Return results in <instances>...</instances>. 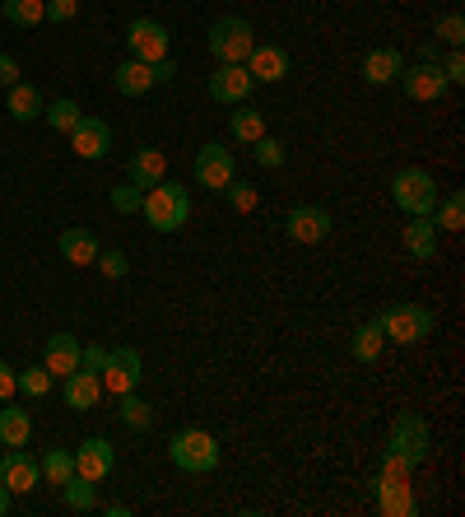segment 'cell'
I'll list each match as a JSON object with an SVG mask.
<instances>
[{"instance_id": "14", "label": "cell", "mask_w": 465, "mask_h": 517, "mask_svg": "<svg viewBox=\"0 0 465 517\" xmlns=\"http://www.w3.org/2000/svg\"><path fill=\"white\" fill-rule=\"evenodd\" d=\"M242 66H247V75H252L256 84L289 80V52H284V47H275V42H256L252 56H247Z\"/></svg>"}, {"instance_id": "21", "label": "cell", "mask_w": 465, "mask_h": 517, "mask_svg": "<svg viewBox=\"0 0 465 517\" xmlns=\"http://www.w3.org/2000/svg\"><path fill=\"white\" fill-rule=\"evenodd\" d=\"M112 89L126 98H145L149 89H154V66H145V61H135V56H126L117 70H112Z\"/></svg>"}, {"instance_id": "29", "label": "cell", "mask_w": 465, "mask_h": 517, "mask_svg": "<svg viewBox=\"0 0 465 517\" xmlns=\"http://www.w3.org/2000/svg\"><path fill=\"white\" fill-rule=\"evenodd\" d=\"M433 224L447 233H461L465 229V196L461 191H447L438 205H433Z\"/></svg>"}, {"instance_id": "20", "label": "cell", "mask_w": 465, "mask_h": 517, "mask_svg": "<svg viewBox=\"0 0 465 517\" xmlns=\"http://www.w3.org/2000/svg\"><path fill=\"white\" fill-rule=\"evenodd\" d=\"M400 238H405V252H410L414 261H433V257H438V224H433V215H414Z\"/></svg>"}, {"instance_id": "37", "label": "cell", "mask_w": 465, "mask_h": 517, "mask_svg": "<svg viewBox=\"0 0 465 517\" xmlns=\"http://www.w3.org/2000/svg\"><path fill=\"white\" fill-rule=\"evenodd\" d=\"M247 150H252V159H256V164H261V168H279V164H284V145H279L275 136H261V140H252Z\"/></svg>"}, {"instance_id": "22", "label": "cell", "mask_w": 465, "mask_h": 517, "mask_svg": "<svg viewBox=\"0 0 465 517\" xmlns=\"http://www.w3.org/2000/svg\"><path fill=\"white\" fill-rule=\"evenodd\" d=\"M66 406L70 410H93L98 401H103V382H98V373H89V368H75V373H66Z\"/></svg>"}, {"instance_id": "34", "label": "cell", "mask_w": 465, "mask_h": 517, "mask_svg": "<svg viewBox=\"0 0 465 517\" xmlns=\"http://www.w3.org/2000/svg\"><path fill=\"white\" fill-rule=\"evenodd\" d=\"M117 401H121V424H126V429H149V424H154V410H149L135 392L117 396Z\"/></svg>"}, {"instance_id": "33", "label": "cell", "mask_w": 465, "mask_h": 517, "mask_svg": "<svg viewBox=\"0 0 465 517\" xmlns=\"http://www.w3.org/2000/svg\"><path fill=\"white\" fill-rule=\"evenodd\" d=\"M42 476L52 480V485H66L70 476H75V452L66 448H52L47 457H42Z\"/></svg>"}, {"instance_id": "18", "label": "cell", "mask_w": 465, "mask_h": 517, "mask_svg": "<svg viewBox=\"0 0 465 517\" xmlns=\"http://www.w3.org/2000/svg\"><path fill=\"white\" fill-rule=\"evenodd\" d=\"M80 354H84V345L75 341L70 331H56V336H47V345H42V368H47L52 378H66V373L80 368Z\"/></svg>"}, {"instance_id": "23", "label": "cell", "mask_w": 465, "mask_h": 517, "mask_svg": "<svg viewBox=\"0 0 465 517\" xmlns=\"http://www.w3.org/2000/svg\"><path fill=\"white\" fill-rule=\"evenodd\" d=\"M405 70V56L396 52V47H372L368 56H363V80L372 84V89H382V84H391Z\"/></svg>"}, {"instance_id": "47", "label": "cell", "mask_w": 465, "mask_h": 517, "mask_svg": "<svg viewBox=\"0 0 465 517\" xmlns=\"http://www.w3.org/2000/svg\"><path fill=\"white\" fill-rule=\"evenodd\" d=\"M103 513H107V517H131V508H126V504H107Z\"/></svg>"}, {"instance_id": "26", "label": "cell", "mask_w": 465, "mask_h": 517, "mask_svg": "<svg viewBox=\"0 0 465 517\" xmlns=\"http://www.w3.org/2000/svg\"><path fill=\"white\" fill-rule=\"evenodd\" d=\"M228 136L238 140V145H252V140L266 136V112L247 108V103H238V112L228 117Z\"/></svg>"}, {"instance_id": "45", "label": "cell", "mask_w": 465, "mask_h": 517, "mask_svg": "<svg viewBox=\"0 0 465 517\" xmlns=\"http://www.w3.org/2000/svg\"><path fill=\"white\" fill-rule=\"evenodd\" d=\"M0 84H5V89H10V84H19V61H14V56H5V52H0Z\"/></svg>"}, {"instance_id": "27", "label": "cell", "mask_w": 465, "mask_h": 517, "mask_svg": "<svg viewBox=\"0 0 465 517\" xmlns=\"http://www.w3.org/2000/svg\"><path fill=\"white\" fill-rule=\"evenodd\" d=\"M42 94L33 84H10V117L14 122H42Z\"/></svg>"}, {"instance_id": "39", "label": "cell", "mask_w": 465, "mask_h": 517, "mask_svg": "<svg viewBox=\"0 0 465 517\" xmlns=\"http://www.w3.org/2000/svg\"><path fill=\"white\" fill-rule=\"evenodd\" d=\"M80 14V0H47L42 5V24H70Z\"/></svg>"}, {"instance_id": "35", "label": "cell", "mask_w": 465, "mask_h": 517, "mask_svg": "<svg viewBox=\"0 0 465 517\" xmlns=\"http://www.w3.org/2000/svg\"><path fill=\"white\" fill-rule=\"evenodd\" d=\"M433 38L447 42V47H465V14H461V10L438 14V24H433Z\"/></svg>"}, {"instance_id": "8", "label": "cell", "mask_w": 465, "mask_h": 517, "mask_svg": "<svg viewBox=\"0 0 465 517\" xmlns=\"http://www.w3.org/2000/svg\"><path fill=\"white\" fill-rule=\"evenodd\" d=\"M126 47H131L135 61L154 66V61H163V56H168L173 38H168V28H163L159 19H131V28H126Z\"/></svg>"}, {"instance_id": "12", "label": "cell", "mask_w": 465, "mask_h": 517, "mask_svg": "<svg viewBox=\"0 0 465 517\" xmlns=\"http://www.w3.org/2000/svg\"><path fill=\"white\" fill-rule=\"evenodd\" d=\"M38 480H42V462H38V457H28L24 448H5V452H0V485H5L10 494H28Z\"/></svg>"}, {"instance_id": "25", "label": "cell", "mask_w": 465, "mask_h": 517, "mask_svg": "<svg viewBox=\"0 0 465 517\" xmlns=\"http://www.w3.org/2000/svg\"><path fill=\"white\" fill-rule=\"evenodd\" d=\"M28 438H33V415L5 401V410H0V443L5 448H28Z\"/></svg>"}, {"instance_id": "32", "label": "cell", "mask_w": 465, "mask_h": 517, "mask_svg": "<svg viewBox=\"0 0 465 517\" xmlns=\"http://www.w3.org/2000/svg\"><path fill=\"white\" fill-rule=\"evenodd\" d=\"M84 112H80V103H75V98H56V103H47V108H42V122L52 126V131H70V126L80 122Z\"/></svg>"}, {"instance_id": "46", "label": "cell", "mask_w": 465, "mask_h": 517, "mask_svg": "<svg viewBox=\"0 0 465 517\" xmlns=\"http://www.w3.org/2000/svg\"><path fill=\"white\" fill-rule=\"evenodd\" d=\"M177 80V66L163 56V61H154V84H173Z\"/></svg>"}, {"instance_id": "4", "label": "cell", "mask_w": 465, "mask_h": 517, "mask_svg": "<svg viewBox=\"0 0 465 517\" xmlns=\"http://www.w3.org/2000/svg\"><path fill=\"white\" fill-rule=\"evenodd\" d=\"M168 457H173V466L186 471V476H210L214 466H219V438L205 434V429H182V434H173V443H168Z\"/></svg>"}, {"instance_id": "19", "label": "cell", "mask_w": 465, "mask_h": 517, "mask_svg": "<svg viewBox=\"0 0 465 517\" xmlns=\"http://www.w3.org/2000/svg\"><path fill=\"white\" fill-rule=\"evenodd\" d=\"M163 173H168V159H163V150H154V145H140V150L126 159V182H135L140 191L163 182Z\"/></svg>"}, {"instance_id": "11", "label": "cell", "mask_w": 465, "mask_h": 517, "mask_svg": "<svg viewBox=\"0 0 465 517\" xmlns=\"http://www.w3.org/2000/svg\"><path fill=\"white\" fill-rule=\"evenodd\" d=\"M196 182L200 187H210V191H224L228 182H233V150L219 145V140L200 145L196 150Z\"/></svg>"}, {"instance_id": "42", "label": "cell", "mask_w": 465, "mask_h": 517, "mask_svg": "<svg viewBox=\"0 0 465 517\" xmlns=\"http://www.w3.org/2000/svg\"><path fill=\"white\" fill-rule=\"evenodd\" d=\"M438 70H442V80L447 84H465V52L461 47H452V56H447Z\"/></svg>"}, {"instance_id": "38", "label": "cell", "mask_w": 465, "mask_h": 517, "mask_svg": "<svg viewBox=\"0 0 465 517\" xmlns=\"http://www.w3.org/2000/svg\"><path fill=\"white\" fill-rule=\"evenodd\" d=\"M224 196H228L233 210H242V215H252V210H256V187H252V182H238V177H233V182L224 187Z\"/></svg>"}, {"instance_id": "41", "label": "cell", "mask_w": 465, "mask_h": 517, "mask_svg": "<svg viewBox=\"0 0 465 517\" xmlns=\"http://www.w3.org/2000/svg\"><path fill=\"white\" fill-rule=\"evenodd\" d=\"M93 266H103L107 280H121V275L131 271V261H126V252H117V247H112V252H98V261H93Z\"/></svg>"}, {"instance_id": "1", "label": "cell", "mask_w": 465, "mask_h": 517, "mask_svg": "<svg viewBox=\"0 0 465 517\" xmlns=\"http://www.w3.org/2000/svg\"><path fill=\"white\" fill-rule=\"evenodd\" d=\"M140 215H145V224L154 233H177L191 219V191L182 187V182H154V187L145 191V201H140Z\"/></svg>"}, {"instance_id": "31", "label": "cell", "mask_w": 465, "mask_h": 517, "mask_svg": "<svg viewBox=\"0 0 465 517\" xmlns=\"http://www.w3.org/2000/svg\"><path fill=\"white\" fill-rule=\"evenodd\" d=\"M42 5H47V0H0V14H5L14 28H38Z\"/></svg>"}, {"instance_id": "40", "label": "cell", "mask_w": 465, "mask_h": 517, "mask_svg": "<svg viewBox=\"0 0 465 517\" xmlns=\"http://www.w3.org/2000/svg\"><path fill=\"white\" fill-rule=\"evenodd\" d=\"M140 201H145V191L135 187V182H126V187H112V210H121V215H135V210H140Z\"/></svg>"}, {"instance_id": "30", "label": "cell", "mask_w": 465, "mask_h": 517, "mask_svg": "<svg viewBox=\"0 0 465 517\" xmlns=\"http://www.w3.org/2000/svg\"><path fill=\"white\" fill-rule=\"evenodd\" d=\"M382 345H386L382 327H377V322H363V327L354 331V341H349V350H354V359H359V364H372V359L382 354Z\"/></svg>"}, {"instance_id": "6", "label": "cell", "mask_w": 465, "mask_h": 517, "mask_svg": "<svg viewBox=\"0 0 465 517\" xmlns=\"http://www.w3.org/2000/svg\"><path fill=\"white\" fill-rule=\"evenodd\" d=\"M391 201L405 210V215H433V205H438V182L428 168H400L391 177Z\"/></svg>"}, {"instance_id": "3", "label": "cell", "mask_w": 465, "mask_h": 517, "mask_svg": "<svg viewBox=\"0 0 465 517\" xmlns=\"http://www.w3.org/2000/svg\"><path fill=\"white\" fill-rule=\"evenodd\" d=\"M256 47V33H252V19L242 14H219L210 24V56L219 66H242Z\"/></svg>"}, {"instance_id": "28", "label": "cell", "mask_w": 465, "mask_h": 517, "mask_svg": "<svg viewBox=\"0 0 465 517\" xmlns=\"http://www.w3.org/2000/svg\"><path fill=\"white\" fill-rule=\"evenodd\" d=\"M61 494H66V508H70V513H93V508H98V480L70 476L66 485H61Z\"/></svg>"}, {"instance_id": "16", "label": "cell", "mask_w": 465, "mask_h": 517, "mask_svg": "<svg viewBox=\"0 0 465 517\" xmlns=\"http://www.w3.org/2000/svg\"><path fill=\"white\" fill-rule=\"evenodd\" d=\"M368 490L372 499H377V513L386 517H414L419 513V504H414V494H410V480H368Z\"/></svg>"}, {"instance_id": "15", "label": "cell", "mask_w": 465, "mask_h": 517, "mask_svg": "<svg viewBox=\"0 0 465 517\" xmlns=\"http://www.w3.org/2000/svg\"><path fill=\"white\" fill-rule=\"evenodd\" d=\"M252 75H247V66H219L210 75V98L214 103H224V108H238V103H247L252 98Z\"/></svg>"}, {"instance_id": "17", "label": "cell", "mask_w": 465, "mask_h": 517, "mask_svg": "<svg viewBox=\"0 0 465 517\" xmlns=\"http://www.w3.org/2000/svg\"><path fill=\"white\" fill-rule=\"evenodd\" d=\"M112 466H117V452H112L107 438H84L80 448H75V476L107 480V476H112Z\"/></svg>"}, {"instance_id": "48", "label": "cell", "mask_w": 465, "mask_h": 517, "mask_svg": "<svg viewBox=\"0 0 465 517\" xmlns=\"http://www.w3.org/2000/svg\"><path fill=\"white\" fill-rule=\"evenodd\" d=\"M10 513V490H5V485H0V517Z\"/></svg>"}, {"instance_id": "24", "label": "cell", "mask_w": 465, "mask_h": 517, "mask_svg": "<svg viewBox=\"0 0 465 517\" xmlns=\"http://www.w3.org/2000/svg\"><path fill=\"white\" fill-rule=\"evenodd\" d=\"M56 247H61V257H66L70 266H93V261H98V238H93L89 229H66L56 238Z\"/></svg>"}, {"instance_id": "44", "label": "cell", "mask_w": 465, "mask_h": 517, "mask_svg": "<svg viewBox=\"0 0 465 517\" xmlns=\"http://www.w3.org/2000/svg\"><path fill=\"white\" fill-rule=\"evenodd\" d=\"M14 392H19V373H14V368L0 359V406H5Z\"/></svg>"}, {"instance_id": "13", "label": "cell", "mask_w": 465, "mask_h": 517, "mask_svg": "<svg viewBox=\"0 0 465 517\" xmlns=\"http://www.w3.org/2000/svg\"><path fill=\"white\" fill-rule=\"evenodd\" d=\"M70 150L80 154V159H107L112 150V126L103 117H80V122L70 126Z\"/></svg>"}, {"instance_id": "2", "label": "cell", "mask_w": 465, "mask_h": 517, "mask_svg": "<svg viewBox=\"0 0 465 517\" xmlns=\"http://www.w3.org/2000/svg\"><path fill=\"white\" fill-rule=\"evenodd\" d=\"M372 322L382 327L386 341H396V345L424 341V336H433V327H438L433 308H424V303H391V308H382Z\"/></svg>"}, {"instance_id": "43", "label": "cell", "mask_w": 465, "mask_h": 517, "mask_svg": "<svg viewBox=\"0 0 465 517\" xmlns=\"http://www.w3.org/2000/svg\"><path fill=\"white\" fill-rule=\"evenodd\" d=\"M107 354H112V350H103V345H84V354H80V368H89V373H103Z\"/></svg>"}, {"instance_id": "10", "label": "cell", "mask_w": 465, "mask_h": 517, "mask_svg": "<svg viewBox=\"0 0 465 517\" xmlns=\"http://www.w3.org/2000/svg\"><path fill=\"white\" fill-rule=\"evenodd\" d=\"M400 80V89H405V94L414 98V103H438L442 94H447V89H452V84L442 80V70H438V61H419V66H405L396 75Z\"/></svg>"}, {"instance_id": "7", "label": "cell", "mask_w": 465, "mask_h": 517, "mask_svg": "<svg viewBox=\"0 0 465 517\" xmlns=\"http://www.w3.org/2000/svg\"><path fill=\"white\" fill-rule=\"evenodd\" d=\"M140 378H145V359H140V350H131V345H117V350L107 354L103 373H98V382H103L107 396H126L140 387Z\"/></svg>"}, {"instance_id": "9", "label": "cell", "mask_w": 465, "mask_h": 517, "mask_svg": "<svg viewBox=\"0 0 465 517\" xmlns=\"http://www.w3.org/2000/svg\"><path fill=\"white\" fill-rule=\"evenodd\" d=\"M335 229V219L326 205H293L289 219H284V233H289V243H321L326 233Z\"/></svg>"}, {"instance_id": "5", "label": "cell", "mask_w": 465, "mask_h": 517, "mask_svg": "<svg viewBox=\"0 0 465 517\" xmlns=\"http://www.w3.org/2000/svg\"><path fill=\"white\" fill-rule=\"evenodd\" d=\"M428 448H433V434H428V420L424 415H414V410H400V420L391 424V438H386V452L400 457V462L410 466H424Z\"/></svg>"}, {"instance_id": "36", "label": "cell", "mask_w": 465, "mask_h": 517, "mask_svg": "<svg viewBox=\"0 0 465 517\" xmlns=\"http://www.w3.org/2000/svg\"><path fill=\"white\" fill-rule=\"evenodd\" d=\"M52 373H47V368L42 364H33V368H24V373H19V392L24 396H33V401H38V396H47L52 392Z\"/></svg>"}]
</instances>
